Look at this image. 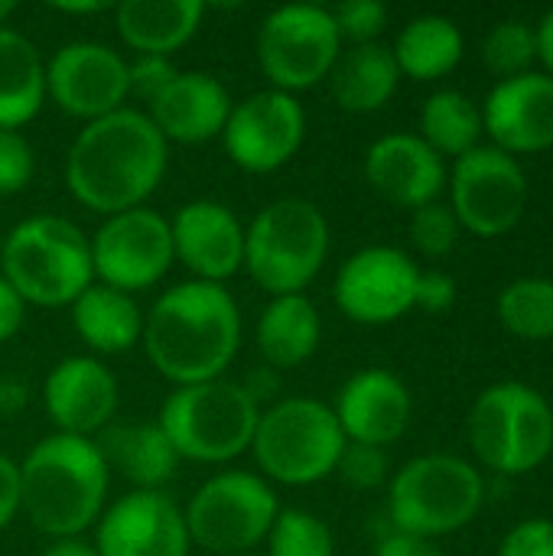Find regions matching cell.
I'll use <instances>...</instances> for the list:
<instances>
[{
	"label": "cell",
	"mask_w": 553,
	"mask_h": 556,
	"mask_svg": "<svg viewBox=\"0 0 553 556\" xmlns=\"http://www.w3.org/2000/svg\"><path fill=\"white\" fill-rule=\"evenodd\" d=\"M166 140L143 111L121 108L85 124L65 156L68 192L98 215L140 208L166 173Z\"/></svg>",
	"instance_id": "obj_1"
},
{
	"label": "cell",
	"mask_w": 553,
	"mask_h": 556,
	"mask_svg": "<svg viewBox=\"0 0 553 556\" xmlns=\"http://www.w3.org/2000/svg\"><path fill=\"white\" fill-rule=\"evenodd\" d=\"M140 342L176 388L215 381L241 349V309L225 283L186 280L153 303Z\"/></svg>",
	"instance_id": "obj_2"
},
{
	"label": "cell",
	"mask_w": 553,
	"mask_h": 556,
	"mask_svg": "<svg viewBox=\"0 0 553 556\" xmlns=\"http://www.w3.org/2000/svg\"><path fill=\"white\" fill-rule=\"evenodd\" d=\"M108 466L95 440L52 433L20 463V508L52 541L78 538L104 515Z\"/></svg>",
	"instance_id": "obj_3"
},
{
	"label": "cell",
	"mask_w": 553,
	"mask_h": 556,
	"mask_svg": "<svg viewBox=\"0 0 553 556\" xmlns=\"http://www.w3.org/2000/svg\"><path fill=\"white\" fill-rule=\"evenodd\" d=\"M3 280L33 306H72L95 277L91 241L62 215L23 218L0 244Z\"/></svg>",
	"instance_id": "obj_4"
},
{
	"label": "cell",
	"mask_w": 553,
	"mask_h": 556,
	"mask_svg": "<svg viewBox=\"0 0 553 556\" xmlns=\"http://www.w3.org/2000/svg\"><path fill=\"white\" fill-rule=\"evenodd\" d=\"M486 502L482 472L450 453H427L401 466L388 489V521L398 534L437 541L463 531Z\"/></svg>",
	"instance_id": "obj_5"
},
{
	"label": "cell",
	"mask_w": 553,
	"mask_h": 556,
	"mask_svg": "<svg viewBox=\"0 0 553 556\" xmlns=\"http://www.w3.org/2000/svg\"><path fill=\"white\" fill-rule=\"evenodd\" d=\"M329 254V222L310 199H277L244 228V267L271 296L303 293Z\"/></svg>",
	"instance_id": "obj_6"
},
{
	"label": "cell",
	"mask_w": 553,
	"mask_h": 556,
	"mask_svg": "<svg viewBox=\"0 0 553 556\" xmlns=\"http://www.w3.org/2000/svg\"><path fill=\"white\" fill-rule=\"evenodd\" d=\"M469 443L499 476H528L553 453V407L525 381L489 384L469 410Z\"/></svg>",
	"instance_id": "obj_7"
},
{
	"label": "cell",
	"mask_w": 553,
	"mask_h": 556,
	"mask_svg": "<svg viewBox=\"0 0 553 556\" xmlns=\"http://www.w3.org/2000/svg\"><path fill=\"white\" fill-rule=\"evenodd\" d=\"M261 407L248 397L238 381H202L176 388L163 410L160 430L179 453L192 463H231L251 450Z\"/></svg>",
	"instance_id": "obj_8"
},
{
	"label": "cell",
	"mask_w": 553,
	"mask_h": 556,
	"mask_svg": "<svg viewBox=\"0 0 553 556\" xmlns=\"http://www.w3.org/2000/svg\"><path fill=\"white\" fill-rule=\"evenodd\" d=\"M345 443L332 407L313 397H287L261 410L251 450L267 479L313 485L336 472Z\"/></svg>",
	"instance_id": "obj_9"
},
{
	"label": "cell",
	"mask_w": 553,
	"mask_h": 556,
	"mask_svg": "<svg viewBox=\"0 0 553 556\" xmlns=\"http://www.w3.org/2000/svg\"><path fill=\"white\" fill-rule=\"evenodd\" d=\"M280 515L274 489L254 472H218L212 476L186 508L189 541L209 554L241 556L251 554L267 541Z\"/></svg>",
	"instance_id": "obj_10"
},
{
	"label": "cell",
	"mask_w": 553,
	"mask_h": 556,
	"mask_svg": "<svg viewBox=\"0 0 553 556\" xmlns=\"http://www.w3.org/2000/svg\"><path fill=\"white\" fill-rule=\"evenodd\" d=\"M342 52V36L326 7L287 3L264 16L257 33V62L277 91H303L329 78Z\"/></svg>",
	"instance_id": "obj_11"
},
{
	"label": "cell",
	"mask_w": 553,
	"mask_h": 556,
	"mask_svg": "<svg viewBox=\"0 0 553 556\" xmlns=\"http://www.w3.org/2000/svg\"><path fill=\"white\" fill-rule=\"evenodd\" d=\"M450 208L469 235L502 238L528 208V176L515 156L482 143L460 156L447 173Z\"/></svg>",
	"instance_id": "obj_12"
},
{
	"label": "cell",
	"mask_w": 553,
	"mask_h": 556,
	"mask_svg": "<svg viewBox=\"0 0 553 556\" xmlns=\"http://www.w3.org/2000/svg\"><path fill=\"white\" fill-rule=\"evenodd\" d=\"M173 261L176 254L169 222L143 205L111 215L91 238L95 277L121 293L156 287Z\"/></svg>",
	"instance_id": "obj_13"
},
{
	"label": "cell",
	"mask_w": 553,
	"mask_h": 556,
	"mask_svg": "<svg viewBox=\"0 0 553 556\" xmlns=\"http://www.w3.org/2000/svg\"><path fill=\"white\" fill-rule=\"evenodd\" d=\"M306 114L303 104L287 91H257L231 104L222 130L225 153L248 173H274L290 163L303 143Z\"/></svg>",
	"instance_id": "obj_14"
},
{
	"label": "cell",
	"mask_w": 553,
	"mask_h": 556,
	"mask_svg": "<svg viewBox=\"0 0 553 556\" xmlns=\"http://www.w3.org/2000/svg\"><path fill=\"white\" fill-rule=\"evenodd\" d=\"M46 94L65 114L91 124L124 108L130 94L127 62L104 42H65L46 65Z\"/></svg>",
	"instance_id": "obj_15"
},
{
	"label": "cell",
	"mask_w": 553,
	"mask_h": 556,
	"mask_svg": "<svg viewBox=\"0 0 553 556\" xmlns=\"http://www.w3.org/2000/svg\"><path fill=\"white\" fill-rule=\"evenodd\" d=\"M417 264L388 244L355 251L336 277L339 309L362 326H388L414 309Z\"/></svg>",
	"instance_id": "obj_16"
},
{
	"label": "cell",
	"mask_w": 553,
	"mask_h": 556,
	"mask_svg": "<svg viewBox=\"0 0 553 556\" xmlns=\"http://www.w3.org/2000/svg\"><path fill=\"white\" fill-rule=\"evenodd\" d=\"M179 505L163 492H130L98 521V556H189Z\"/></svg>",
	"instance_id": "obj_17"
},
{
	"label": "cell",
	"mask_w": 553,
	"mask_h": 556,
	"mask_svg": "<svg viewBox=\"0 0 553 556\" xmlns=\"http://www.w3.org/2000/svg\"><path fill=\"white\" fill-rule=\"evenodd\" d=\"M482 130L492 147L508 156L541 153L553 147V75L525 72L518 78L495 81L482 104Z\"/></svg>",
	"instance_id": "obj_18"
},
{
	"label": "cell",
	"mask_w": 553,
	"mask_h": 556,
	"mask_svg": "<svg viewBox=\"0 0 553 556\" xmlns=\"http://www.w3.org/2000/svg\"><path fill=\"white\" fill-rule=\"evenodd\" d=\"M169 231L176 261H183L196 280L225 283L244 267V225L222 202H186L173 215Z\"/></svg>",
	"instance_id": "obj_19"
},
{
	"label": "cell",
	"mask_w": 553,
	"mask_h": 556,
	"mask_svg": "<svg viewBox=\"0 0 553 556\" xmlns=\"http://www.w3.org/2000/svg\"><path fill=\"white\" fill-rule=\"evenodd\" d=\"M42 404L49 420L65 437L91 440L117 410V378L91 355L62 358L42 384Z\"/></svg>",
	"instance_id": "obj_20"
},
{
	"label": "cell",
	"mask_w": 553,
	"mask_h": 556,
	"mask_svg": "<svg viewBox=\"0 0 553 556\" xmlns=\"http://www.w3.org/2000/svg\"><path fill=\"white\" fill-rule=\"evenodd\" d=\"M368 186L401 208H424L447 189V163L417 134H385L365 153Z\"/></svg>",
	"instance_id": "obj_21"
},
{
	"label": "cell",
	"mask_w": 553,
	"mask_h": 556,
	"mask_svg": "<svg viewBox=\"0 0 553 556\" xmlns=\"http://www.w3.org/2000/svg\"><path fill=\"white\" fill-rule=\"evenodd\" d=\"M411 391L407 384L381 368H368L352 375L339 397H336V420L345 433L349 443H365V446H388L407 433L411 424Z\"/></svg>",
	"instance_id": "obj_22"
},
{
	"label": "cell",
	"mask_w": 553,
	"mask_h": 556,
	"mask_svg": "<svg viewBox=\"0 0 553 556\" xmlns=\"http://www.w3.org/2000/svg\"><path fill=\"white\" fill-rule=\"evenodd\" d=\"M231 114L228 88L209 72H179L153 101L150 121L163 134V140L176 143H205L222 137L225 121Z\"/></svg>",
	"instance_id": "obj_23"
},
{
	"label": "cell",
	"mask_w": 553,
	"mask_h": 556,
	"mask_svg": "<svg viewBox=\"0 0 553 556\" xmlns=\"http://www.w3.org/2000/svg\"><path fill=\"white\" fill-rule=\"evenodd\" d=\"M108 472L117 469L134 492H160L179 466V453L160 424H111L95 440Z\"/></svg>",
	"instance_id": "obj_24"
},
{
	"label": "cell",
	"mask_w": 553,
	"mask_h": 556,
	"mask_svg": "<svg viewBox=\"0 0 553 556\" xmlns=\"http://www.w3.org/2000/svg\"><path fill=\"white\" fill-rule=\"evenodd\" d=\"M202 16V0H124L114 10L121 39L140 55L176 52L196 36Z\"/></svg>",
	"instance_id": "obj_25"
},
{
	"label": "cell",
	"mask_w": 553,
	"mask_h": 556,
	"mask_svg": "<svg viewBox=\"0 0 553 556\" xmlns=\"http://www.w3.org/2000/svg\"><path fill=\"white\" fill-rule=\"evenodd\" d=\"M398 81H401V68L394 62L391 46H385V42L349 46L345 52H339V59L329 72L332 98L349 114L381 111L394 98Z\"/></svg>",
	"instance_id": "obj_26"
},
{
	"label": "cell",
	"mask_w": 553,
	"mask_h": 556,
	"mask_svg": "<svg viewBox=\"0 0 553 556\" xmlns=\"http://www.w3.org/2000/svg\"><path fill=\"white\" fill-rule=\"evenodd\" d=\"M323 323L310 296H274L257 323V349L274 371L300 368L319 349Z\"/></svg>",
	"instance_id": "obj_27"
},
{
	"label": "cell",
	"mask_w": 553,
	"mask_h": 556,
	"mask_svg": "<svg viewBox=\"0 0 553 556\" xmlns=\"http://www.w3.org/2000/svg\"><path fill=\"white\" fill-rule=\"evenodd\" d=\"M46 101L39 49L16 29L0 26V130H20Z\"/></svg>",
	"instance_id": "obj_28"
},
{
	"label": "cell",
	"mask_w": 553,
	"mask_h": 556,
	"mask_svg": "<svg viewBox=\"0 0 553 556\" xmlns=\"http://www.w3.org/2000/svg\"><path fill=\"white\" fill-rule=\"evenodd\" d=\"M72 326L88 349L104 352V355L127 352L143 336V316L134 296L111 290L104 283L88 287L72 303Z\"/></svg>",
	"instance_id": "obj_29"
},
{
	"label": "cell",
	"mask_w": 553,
	"mask_h": 556,
	"mask_svg": "<svg viewBox=\"0 0 553 556\" xmlns=\"http://www.w3.org/2000/svg\"><path fill=\"white\" fill-rule=\"evenodd\" d=\"M391 52H394L401 75L414 81H433V78L450 75L463 62L466 39H463V29L450 16L424 13V16H414L398 33Z\"/></svg>",
	"instance_id": "obj_30"
},
{
	"label": "cell",
	"mask_w": 553,
	"mask_h": 556,
	"mask_svg": "<svg viewBox=\"0 0 553 556\" xmlns=\"http://www.w3.org/2000/svg\"><path fill=\"white\" fill-rule=\"evenodd\" d=\"M482 108L456 88L433 91L420 108L417 137L440 156H466L469 150L482 147Z\"/></svg>",
	"instance_id": "obj_31"
},
{
	"label": "cell",
	"mask_w": 553,
	"mask_h": 556,
	"mask_svg": "<svg viewBox=\"0 0 553 556\" xmlns=\"http://www.w3.org/2000/svg\"><path fill=\"white\" fill-rule=\"evenodd\" d=\"M499 323L505 332L525 342L553 339V280L551 277H518L499 293Z\"/></svg>",
	"instance_id": "obj_32"
},
{
	"label": "cell",
	"mask_w": 553,
	"mask_h": 556,
	"mask_svg": "<svg viewBox=\"0 0 553 556\" xmlns=\"http://www.w3.org/2000/svg\"><path fill=\"white\" fill-rule=\"evenodd\" d=\"M482 62L489 65L492 75H499V81L535 72V62H538L535 26L528 20H502V23H495L482 39Z\"/></svg>",
	"instance_id": "obj_33"
},
{
	"label": "cell",
	"mask_w": 553,
	"mask_h": 556,
	"mask_svg": "<svg viewBox=\"0 0 553 556\" xmlns=\"http://www.w3.org/2000/svg\"><path fill=\"white\" fill-rule=\"evenodd\" d=\"M267 551L271 556H332L336 544L326 521H319L313 511L287 508L277 515L267 534Z\"/></svg>",
	"instance_id": "obj_34"
},
{
	"label": "cell",
	"mask_w": 553,
	"mask_h": 556,
	"mask_svg": "<svg viewBox=\"0 0 553 556\" xmlns=\"http://www.w3.org/2000/svg\"><path fill=\"white\" fill-rule=\"evenodd\" d=\"M460 222L450 205L430 202L411 215V241L424 257H447L460 241Z\"/></svg>",
	"instance_id": "obj_35"
},
{
	"label": "cell",
	"mask_w": 553,
	"mask_h": 556,
	"mask_svg": "<svg viewBox=\"0 0 553 556\" xmlns=\"http://www.w3.org/2000/svg\"><path fill=\"white\" fill-rule=\"evenodd\" d=\"M339 479L355 489V492H375L388 482L391 463L381 446H365V443H345L342 459L336 466Z\"/></svg>",
	"instance_id": "obj_36"
},
{
	"label": "cell",
	"mask_w": 553,
	"mask_h": 556,
	"mask_svg": "<svg viewBox=\"0 0 553 556\" xmlns=\"http://www.w3.org/2000/svg\"><path fill=\"white\" fill-rule=\"evenodd\" d=\"M329 13L336 20L339 36L349 39L352 46L378 42L381 29L388 26V7L381 0H345L339 7H332Z\"/></svg>",
	"instance_id": "obj_37"
},
{
	"label": "cell",
	"mask_w": 553,
	"mask_h": 556,
	"mask_svg": "<svg viewBox=\"0 0 553 556\" xmlns=\"http://www.w3.org/2000/svg\"><path fill=\"white\" fill-rule=\"evenodd\" d=\"M36 169V153L20 130H0V195L26 189Z\"/></svg>",
	"instance_id": "obj_38"
},
{
	"label": "cell",
	"mask_w": 553,
	"mask_h": 556,
	"mask_svg": "<svg viewBox=\"0 0 553 556\" xmlns=\"http://www.w3.org/2000/svg\"><path fill=\"white\" fill-rule=\"evenodd\" d=\"M179 75V68L173 65L169 55H137L134 62H127V81H130V94L143 98L147 104Z\"/></svg>",
	"instance_id": "obj_39"
},
{
	"label": "cell",
	"mask_w": 553,
	"mask_h": 556,
	"mask_svg": "<svg viewBox=\"0 0 553 556\" xmlns=\"http://www.w3.org/2000/svg\"><path fill=\"white\" fill-rule=\"evenodd\" d=\"M499 556H553V521L551 518H525L505 538Z\"/></svg>",
	"instance_id": "obj_40"
},
{
	"label": "cell",
	"mask_w": 553,
	"mask_h": 556,
	"mask_svg": "<svg viewBox=\"0 0 553 556\" xmlns=\"http://www.w3.org/2000/svg\"><path fill=\"white\" fill-rule=\"evenodd\" d=\"M456 303V280L443 270H420L417 277V293H414V306L427 309V313H447Z\"/></svg>",
	"instance_id": "obj_41"
},
{
	"label": "cell",
	"mask_w": 553,
	"mask_h": 556,
	"mask_svg": "<svg viewBox=\"0 0 553 556\" xmlns=\"http://www.w3.org/2000/svg\"><path fill=\"white\" fill-rule=\"evenodd\" d=\"M375 556H447L437 541H424V538H414V534H398V531H388L378 547Z\"/></svg>",
	"instance_id": "obj_42"
},
{
	"label": "cell",
	"mask_w": 553,
	"mask_h": 556,
	"mask_svg": "<svg viewBox=\"0 0 553 556\" xmlns=\"http://www.w3.org/2000/svg\"><path fill=\"white\" fill-rule=\"evenodd\" d=\"M16 511H20V466L0 456V531L16 518Z\"/></svg>",
	"instance_id": "obj_43"
},
{
	"label": "cell",
	"mask_w": 553,
	"mask_h": 556,
	"mask_svg": "<svg viewBox=\"0 0 553 556\" xmlns=\"http://www.w3.org/2000/svg\"><path fill=\"white\" fill-rule=\"evenodd\" d=\"M26 316V300L0 277V342L13 339L23 326Z\"/></svg>",
	"instance_id": "obj_44"
},
{
	"label": "cell",
	"mask_w": 553,
	"mask_h": 556,
	"mask_svg": "<svg viewBox=\"0 0 553 556\" xmlns=\"http://www.w3.org/2000/svg\"><path fill=\"white\" fill-rule=\"evenodd\" d=\"M241 388H244L248 397L261 407V404H271V401L277 397L280 378H277V371H274L271 365H261V368H254V371L241 381Z\"/></svg>",
	"instance_id": "obj_45"
},
{
	"label": "cell",
	"mask_w": 553,
	"mask_h": 556,
	"mask_svg": "<svg viewBox=\"0 0 553 556\" xmlns=\"http://www.w3.org/2000/svg\"><path fill=\"white\" fill-rule=\"evenodd\" d=\"M29 401V391L20 378H0V414L16 417Z\"/></svg>",
	"instance_id": "obj_46"
},
{
	"label": "cell",
	"mask_w": 553,
	"mask_h": 556,
	"mask_svg": "<svg viewBox=\"0 0 553 556\" xmlns=\"http://www.w3.org/2000/svg\"><path fill=\"white\" fill-rule=\"evenodd\" d=\"M535 36H538V59L544 62V72L553 75V7L535 26Z\"/></svg>",
	"instance_id": "obj_47"
},
{
	"label": "cell",
	"mask_w": 553,
	"mask_h": 556,
	"mask_svg": "<svg viewBox=\"0 0 553 556\" xmlns=\"http://www.w3.org/2000/svg\"><path fill=\"white\" fill-rule=\"evenodd\" d=\"M42 556H98V551L85 544L81 538H62V541H52Z\"/></svg>",
	"instance_id": "obj_48"
},
{
	"label": "cell",
	"mask_w": 553,
	"mask_h": 556,
	"mask_svg": "<svg viewBox=\"0 0 553 556\" xmlns=\"http://www.w3.org/2000/svg\"><path fill=\"white\" fill-rule=\"evenodd\" d=\"M55 10H62V13H98V10H108V3H95V0H88V3H52Z\"/></svg>",
	"instance_id": "obj_49"
},
{
	"label": "cell",
	"mask_w": 553,
	"mask_h": 556,
	"mask_svg": "<svg viewBox=\"0 0 553 556\" xmlns=\"http://www.w3.org/2000/svg\"><path fill=\"white\" fill-rule=\"evenodd\" d=\"M13 10H16V3H13V0H0V26L10 20V13H13Z\"/></svg>",
	"instance_id": "obj_50"
},
{
	"label": "cell",
	"mask_w": 553,
	"mask_h": 556,
	"mask_svg": "<svg viewBox=\"0 0 553 556\" xmlns=\"http://www.w3.org/2000/svg\"><path fill=\"white\" fill-rule=\"evenodd\" d=\"M241 556H251V554H241Z\"/></svg>",
	"instance_id": "obj_51"
}]
</instances>
